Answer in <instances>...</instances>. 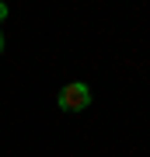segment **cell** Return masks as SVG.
<instances>
[{"mask_svg": "<svg viewBox=\"0 0 150 157\" xmlns=\"http://www.w3.org/2000/svg\"><path fill=\"white\" fill-rule=\"evenodd\" d=\"M56 101H60L63 112H84V108L91 105V87L84 84V80H73V84H67L56 94Z\"/></svg>", "mask_w": 150, "mask_h": 157, "instance_id": "6da1fadb", "label": "cell"}, {"mask_svg": "<svg viewBox=\"0 0 150 157\" xmlns=\"http://www.w3.org/2000/svg\"><path fill=\"white\" fill-rule=\"evenodd\" d=\"M4 17H7V4H0V21H4Z\"/></svg>", "mask_w": 150, "mask_h": 157, "instance_id": "7a4b0ae2", "label": "cell"}, {"mask_svg": "<svg viewBox=\"0 0 150 157\" xmlns=\"http://www.w3.org/2000/svg\"><path fill=\"white\" fill-rule=\"evenodd\" d=\"M0 52H4V32H0Z\"/></svg>", "mask_w": 150, "mask_h": 157, "instance_id": "3957f363", "label": "cell"}]
</instances>
